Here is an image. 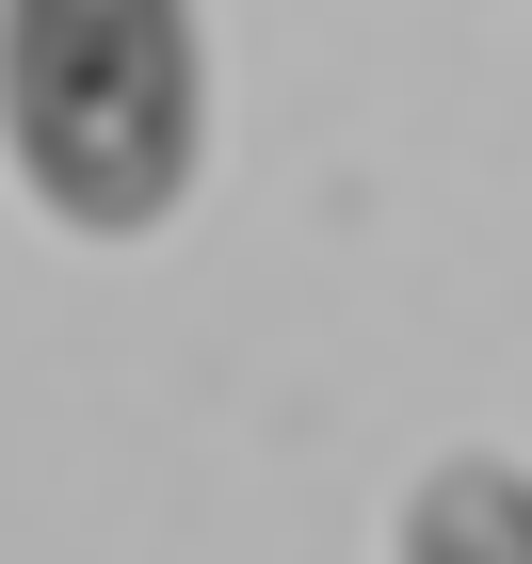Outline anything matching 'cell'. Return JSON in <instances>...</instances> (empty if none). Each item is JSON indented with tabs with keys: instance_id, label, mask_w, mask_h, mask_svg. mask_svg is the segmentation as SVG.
Returning <instances> with one entry per match:
<instances>
[{
	"instance_id": "7a4b0ae2",
	"label": "cell",
	"mask_w": 532,
	"mask_h": 564,
	"mask_svg": "<svg viewBox=\"0 0 532 564\" xmlns=\"http://www.w3.org/2000/svg\"><path fill=\"white\" fill-rule=\"evenodd\" d=\"M403 564H532V468L452 452V468L403 500Z\"/></svg>"
},
{
	"instance_id": "6da1fadb",
	"label": "cell",
	"mask_w": 532,
	"mask_h": 564,
	"mask_svg": "<svg viewBox=\"0 0 532 564\" xmlns=\"http://www.w3.org/2000/svg\"><path fill=\"white\" fill-rule=\"evenodd\" d=\"M194 145H210L194 0H0V162L33 177L48 226L145 242L194 194Z\"/></svg>"
}]
</instances>
